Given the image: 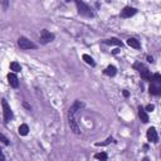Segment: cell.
I'll list each match as a JSON object with an SVG mask.
<instances>
[{
	"label": "cell",
	"instance_id": "cell-21",
	"mask_svg": "<svg viewBox=\"0 0 161 161\" xmlns=\"http://www.w3.org/2000/svg\"><path fill=\"white\" fill-rule=\"evenodd\" d=\"M154 110H155V106H154V105H147V106H146V108H145L146 112H147V111H149V112H152Z\"/></svg>",
	"mask_w": 161,
	"mask_h": 161
},
{
	"label": "cell",
	"instance_id": "cell-17",
	"mask_svg": "<svg viewBox=\"0 0 161 161\" xmlns=\"http://www.w3.org/2000/svg\"><path fill=\"white\" fill-rule=\"evenodd\" d=\"M10 69L13 70V72H20V70H22V65L19 64L18 62H12L10 63Z\"/></svg>",
	"mask_w": 161,
	"mask_h": 161
},
{
	"label": "cell",
	"instance_id": "cell-12",
	"mask_svg": "<svg viewBox=\"0 0 161 161\" xmlns=\"http://www.w3.org/2000/svg\"><path fill=\"white\" fill-rule=\"evenodd\" d=\"M127 44H129L131 48H135V49H140L141 48L140 42L137 40L136 38H129V39H127Z\"/></svg>",
	"mask_w": 161,
	"mask_h": 161
},
{
	"label": "cell",
	"instance_id": "cell-16",
	"mask_svg": "<svg viewBox=\"0 0 161 161\" xmlns=\"http://www.w3.org/2000/svg\"><path fill=\"white\" fill-rule=\"evenodd\" d=\"M82 58H83L84 62H86L87 64H89V65H91V67H94V65H96V62H94V60H93V58H92L91 55H88V54H83Z\"/></svg>",
	"mask_w": 161,
	"mask_h": 161
},
{
	"label": "cell",
	"instance_id": "cell-24",
	"mask_svg": "<svg viewBox=\"0 0 161 161\" xmlns=\"http://www.w3.org/2000/svg\"><path fill=\"white\" fill-rule=\"evenodd\" d=\"M23 106H24V107L27 108V110H30V105H28L27 102H24V103H23Z\"/></svg>",
	"mask_w": 161,
	"mask_h": 161
},
{
	"label": "cell",
	"instance_id": "cell-5",
	"mask_svg": "<svg viewBox=\"0 0 161 161\" xmlns=\"http://www.w3.org/2000/svg\"><path fill=\"white\" fill-rule=\"evenodd\" d=\"M1 106H3V113H4V122L8 124V122L13 118V111H12V108L9 106V103L6 102L5 98L1 99Z\"/></svg>",
	"mask_w": 161,
	"mask_h": 161
},
{
	"label": "cell",
	"instance_id": "cell-13",
	"mask_svg": "<svg viewBox=\"0 0 161 161\" xmlns=\"http://www.w3.org/2000/svg\"><path fill=\"white\" fill-rule=\"evenodd\" d=\"M103 73L106 75H108V77H115L116 73H117V69H116L115 65H108V67L103 70Z\"/></svg>",
	"mask_w": 161,
	"mask_h": 161
},
{
	"label": "cell",
	"instance_id": "cell-10",
	"mask_svg": "<svg viewBox=\"0 0 161 161\" xmlns=\"http://www.w3.org/2000/svg\"><path fill=\"white\" fill-rule=\"evenodd\" d=\"M8 82L13 88H18L19 87V79L17 77L15 73H9L8 74Z\"/></svg>",
	"mask_w": 161,
	"mask_h": 161
},
{
	"label": "cell",
	"instance_id": "cell-1",
	"mask_svg": "<svg viewBox=\"0 0 161 161\" xmlns=\"http://www.w3.org/2000/svg\"><path fill=\"white\" fill-rule=\"evenodd\" d=\"M151 84L149 88L150 94H154V96H159L161 94V75L160 73H155L154 75H151Z\"/></svg>",
	"mask_w": 161,
	"mask_h": 161
},
{
	"label": "cell",
	"instance_id": "cell-14",
	"mask_svg": "<svg viewBox=\"0 0 161 161\" xmlns=\"http://www.w3.org/2000/svg\"><path fill=\"white\" fill-rule=\"evenodd\" d=\"M105 44H108V45H118V47H122V42L117 38H111V39H106L103 42Z\"/></svg>",
	"mask_w": 161,
	"mask_h": 161
},
{
	"label": "cell",
	"instance_id": "cell-26",
	"mask_svg": "<svg viewBox=\"0 0 161 161\" xmlns=\"http://www.w3.org/2000/svg\"><path fill=\"white\" fill-rule=\"evenodd\" d=\"M144 161H149V159H146V157H145V159H144Z\"/></svg>",
	"mask_w": 161,
	"mask_h": 161
},
{
	"label": "cell",
	"instance_id": "cell-8",
	"mask_svg": "<svg viewBox=\"0 0 161 161\" xmlns=\"http://www.w3.org/2000/svg\"><path fill=\"white\" fill-rule=\"evenodd\" d=\"M136 13H137V9H136V8L125 6V8L121 10L120 15H121V18H131V17H134Z\"/></svg>",
	"mask_w": 161,
	"mask_h": 161
},
{
	"label": "cell",
	"instance_id": "cell-6",
	"mask_svg": "<svg viewBox=\"0 0 161 161\" xmlns=\"http://www.w3.org/2000/svg\"><path fill=\"white\" fill-rule=\"evenodd\" d=\"M55 39V35L53 33H50L48 29H43L40 32V37H39V40L42 44H48V43H52Z\"/></svg>",
	"mask_w": 161,
	"mask_h": 161
},
{
	"label": "cell",
	"instance_id": "cell-15",
	"mask_svg": "<svg viewBox=\"0 0 161 161\" xmlns=\"http://www.w3.org/2000/svg\"><path fill=\"white\" fill-rule=\"evenodd\" d=\"M18 132H19V135H20V136H27V135H28V132H29V127H28V125L23 124V125L19 126Z\"/></svg>",
	"mask_w": 161,
	"mask_h": 161
},
{
	"label": "cell",
	"instance_id": "cell-25",
	"mask_svg": "<svg viewBox=\"0 0 161 161\" xmlns=\"http://www.w3.org/2000/svg\"><path fill=\"white\" fill-rule=\"evenodd\" d=\"M122 94H124L125 97H129V96H130V93L127 92V91H124V92H122Z\"/></svg>",
	"mask_w": 161,
	"mask_h": 161
},
{
	"label": "cell",
	"instance_id": "cell-23",
	"mask_svg": "<svg viewBox=\"0 0 161 161\" xmlns=\"http://www.w3.org/2000/svg\"><path fill=\"white\" fill-rule=\"evenodd\" d=\"M147 60H149L150 63H154V58H152L151 55H147Z\"/></svg>",
	"mask_w": 161,
	"mask_h": 161
},
{
	"label": "cell",
	"instance_id": "cell-19",
	"mask_svg": "<svg viewBox=\"0 0 161 161\" xmlns=\"http://www.w3.org/2000/svg\"><path fill=\"white\" fill-rule=\"evenodd\" d=\"M112 141H113V137H108V139H107L106 141H103V142H97L96 146H106V145H108V144H111Z\"/></svg>",
	"mask_w": 161,
	"mask_h": 161
},
{
	"label": "cell",
	"instance_id": "cell-9",
	"mask_svg": "<svg viewBox=\"0 0 161 161\" xmlns=\"http://www.w3.org/2000/svg\"><path fill=\"white\" fill-rule=\"evenodd\" d=\"M146 136H147V140L150 141V142L156 144L159 141V135H157V131H156L155 127H150V129L147 130V134H146Z\"/></svg>",
	"mask_w": 161,
	"mask_h": 161
},
{
	"label": "cell",
	"instance_id": "cell-22",
	"mask_svg": "<svg viewBox=\"0 0 161 161\" xmlns=\"http://www.w3.org/2000/svg\"><path fill=\"white\" fill-rule=\"evenodd\" d=\"M0 161H5V156H4L1 149H0Z\"/></svg>",
	"mask_w": 161,
	"mask_h": 161
},
{
	"label": "cell",
	"instance_id": "cell-20",
	"mask_svg": "<svg viewBox=\"0 0 161 161\" xmlns=\"http://www.w3.org/2000/svg\"><path fill=\"white\" fill-rule=\"evenodd\" d=\"M0 141H1V142H3L4 145H5V146H8V145H9V140H8L6 137L4 136L3 134H0Z\"/></svg>",
	"mask_w": 161,
	"mask_h": 161
},
{
	"label": "cell",
	"instance_id": "cell-18",
	"mask_svg": "<svg viewBox=\"0 0 161 161\" xmlns=\"http://www.w3.org/2000/svg\"><path fill=\"white\" fill-rule=\"evenodd\" d=\"M94 157H96L97 160H99V161H107L108 156H107L106 152H99V154H96V155H94Z\"/></svg>",
	"mask_w": 161,
	"mask_h": 161
},
{
	"label": "cell",
	"instance_id": "cell-7",
	"mask_svg": "<svg viewBox=\"0 0 161 161\" xmlns=\"http://www.w3.org/2000/svg\"><path fill=\"white\" fill-rule=\"evenodd\" d=\"M75 113L73 112H69L68 111V122H69V126H70V130H72L74 134H80V130H79V126H78V122L75 121Z\"/></svg>",
	"mask_w": 161,
	"mask_h": 161
},
{
	"label": "cell",
	"instance_id": "cell-4",
	"mask_svg": "<svg viewBox=\"0 0 161 161\" xmlns=\"http://www.w3.org/2000/svg\"><path fill=\"white\" fill-rule=\"evenodd\" d=\"M134 68H136L137 70H139V73H140V75H141V78H142V79H145V80H150L151 79V73H150L149 68L146 67V65H144L142 63H140V62L135 63Z\"/></svg>",
	"mask_w": 161,
	"mask_h": 161
},
{
	"label": "cell",
	"instance_id": "cell-2",
	"mask_svg": "<svg viewBox=\"0 0 161 161\" xmlns=\"http://www.w3.org/2000/svg\"><path fill=\"white\" fill-rule=\"evenodd\" d=\"M75 6H77V10H78L79 15H82V17H84V18H92V17H93L92 9L89 8L86 3L77 0V1H75Z\"/></svg>",
	"mask_w": 161,
	"mask_h": 161
},
{
	"label": "cell",
	"instance_id": "cell-11",
	"mask_svg": "<svg viewBox=\"0 0 161 161\" xmlns=\"http://www.w3.org/2000/svg\"><path fill=\"white\" fill-rule=\"evenodd\" d=\"M139 117L141 118V121H142L144 124H147L149 122V116H147V113H146L145 108L142 106H139Z\"/></svg>",
	"mask_w": 161,
	"mask_h": 161
},
{
	"label": "cell",
	"instance_id": "cell-3",
	"mask_svg": "<svg viewBox=\"0 0 161 161\" xmlns=\"http://www.w3.org/2000/svg\"><path fill=\"white\" fill-rule=\"evenodd\" d=\"M18 47L23 50H28V49H37L38 45L34 44L32 40H29L27 37H19L18 39Z\"/></svg>",
	"mask_w": 161,
	"mask_h": 161
}]
</instances>
